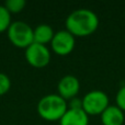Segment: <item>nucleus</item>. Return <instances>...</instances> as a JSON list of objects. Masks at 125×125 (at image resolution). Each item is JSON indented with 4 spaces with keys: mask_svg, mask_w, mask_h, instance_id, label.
<instances>
[{
    "mask_svg": "<svg viewBox=\"0 0 125 125\" xmlns=\"http://www.w3.org/2000/svg\"><path fill=\"white\" fill-rule=\"evenodd\" d=\"M99 25V18L90 9L81 8L73 11L66 19V29L73 36H87Z\"/></svg>",
    "mask_w": 125,
    "mask_h": 125,
    "instance_id": "f257e3e1",
    "label": "nucleus"
},
{
    "mask_svg": "<svg viewBox=\"0 0 125 125\" xmlns=\"http://www.w3.org/2000/svg\"><path fill=\"white\" fill-rule=\"evenodd\" d=\"M67 111L66 100L59 94H47L41 98L37 103V112L47 121L61 120Z\"/></svg>",
    "mask_w": 125,
    "mask_h": 125,
    "instance_id": "f03ea898",
    "label": "nucleus"
},
{
    "mask_svg": "<svg viewBox=\"0 0 125 125\" xmlns=\"http://www.w3.org/2000/svg\"><path fill=\"white\" fill-rule=\"evenodd\" d=\"M7 31H8L9 40L17 47L28 48L34 42L33 29L23 21L12 22Z\"/></svg>",
    "mask_w": 125,
    "mask_h": 125,
    "instance_id": "7ed1b4c3",
    "label": "nucleus"
},
{
    "mask_svg": "<svg viewBox=\"0 0 125 125\" xmlns=\"http://www.w3.org/2000/svg\"><path fill=\"white\" fill-rule=\"evenodd\" d=\"M109 106V97L104 91L92 90L81 100V108L88 115L102 114Z\"/></svg>",
    "mask_w": 125,
    "mask_h": 125,
    "instance_id": "20e7f679",
    "label": "nucleus"
},
{
    "mask_svg": "<svg viewBox=\"0 0 125 125\" xmlns=\"http://www.w3.org/2000/svg\"><path fill=\"white\" fill-rule=\"evenodd\" d=\"M25 58L33 67L42 68L50 62L51 53L45 45L33 42L28 48H25Z\"/></svg>",
    "mask_w": 125,
    "mask_h": 125,
    "instance_id": "39448f33",
    "label": "nucleus"
},
{
    "mask_svg": "<svg viewBox=\"0 0 125 125\" xmlns=\"http://www.w3.org/2000/svg\"><path fill=\"white\" fill-rule=\"evenodd\" d=\"M51 45L57 55H68L75 47V36L69 31L61 30L54 34Z\"/></svg>",
    "mask_w": 125,
    "mask_h": 125,
    "instance_id": "423d86ee",
    "label": "nucleus"
},
{
    "mask_svg": "<svg viewBox=\"0 0 125 125\" xmlns=\"http://www.w3.org/2000/svg\"><path fill=\"white\" fill-rule=\"evenodd\" d=\"M58 92L62 98L66 99H73L79 92L80 82L77 77L73 75H66L59 80L58 82Z\"/></svg>",
    "mask_w": 125,
    "mask_h": 125,
    "instance_id": "0eeeda50",
    "label": "nucleus"
},
{
    "mask_svg": "<svg viewBox=\"0 0 125 125\" xmlns=\"http://www.w3.org/2000/svg\"><path fill=\"white\" fill-rule=\"evenodd\" d=\"M59 122L61 125H88L89 115L82 110V108H70L67 109Z\"/></svg>",
    "mask_w": 125,
    "mask_h": 125,
    "instance_id": "6e6552de",
    "label": "nucleus"
},
{
    "mask_svg": "<svg viewBox=\"0 0 125 125\" xmlns=\"http://www.w3.org/2000/svg\"><path fill=\"white\" fill-rule=\"evenodd\" d=\"M103 125H123L124 113L117 105H109L101 114Z\"/></svg>",
    "mask_w": 125,
    "mask_h": 125,
    "instance_id": "1a4fd4ad",
    "label": "nucleus"
},
{
    "mask_svg": "<svg viewBox=\"0 0 125 125\" xmlns=\"http://www.w3.org/2000/svg\"><path fill=\"white\" fill-rule=\"evenodd\" d=\"M54 31L52 26L48 24H40L35 29H33V40L34 43L45 45L48 42H52L54 37Z\"/></svg>",
    "mask_w": 125,
    "mask_h": 125,
    "instance_id": "9d476101",
    "label": "nucleus"
},
{
    "mask_svg": "<svg viewBox=\"0 0 125 125\" xmlns=\"http://www.w3.org/2000/svg\"><path fill=\"white\" fill-rule=\"evenodd\" d=\"M11 24V13L4 6H0V32L8 30Z\"/></svg>",
    "mask_w": 125,
    "mask_h": 125,
    "instance_id": "9b49d317",
    "label": "nucleus"
},
{
    "mask_svg": "<svg viewBox=\"0 0 125 125\" xmlns=\"http://www.w3.org/2000/svg\"><path fill=\"white\" fill-rule=\"evenodd\" d=\"M25 4V0H7L4 7L8 9L10 13H18L23 10Z\"/></svg>",
    "mask_w": 125,
    "mask_h": 125,
    "instance_id": "f8f14e48",
    "label": "nucleus"
},
{
    "mask_svg": "<svg viewBox=\"0 0 125 125\" xmlns=\"http://www.w3.org/2000/svg\"><path fill=\"white\" fill-rule=\"evenodd\" d=\"M11 88V80L6 73H0V95L7 93Z\"/></svg>",
    "mask_w": 125,
    "mask_h": 125,
    "instance_id": "ddd939ff",
    "label": "nucleus"
},
{
    "mask_svg": "<svg viewBox=\"0 0 125 125\" xmlns=\"http://www.w3.org/2000/svg\"><path fill=\"white\" fill-rule=\"evenodd\" d=\"M116 105L122 111H125V86L121 87L116 93Z\"/></svg>",
    "mask_w": 125,
    "mask_h": 125,
    "instance_id": "4468645a",
    "label": "nucleus"
}]
</instances>
